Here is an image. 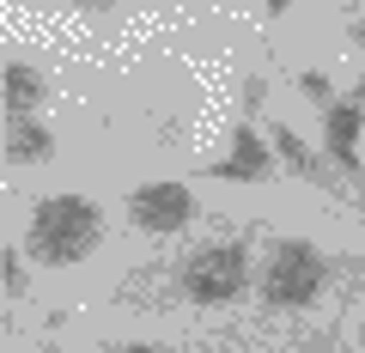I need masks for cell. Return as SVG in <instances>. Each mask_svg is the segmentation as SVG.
<instances>
[{
	"mask_svg": "<svg viewBox=\"0 0 365 353\" xmlns=\"http://www.w3.org/2000/svg\"><path fill=\"white\" fill-rule=\"evenodd\" d=\"M329 280V256L311 237H280L268 250V268H262V305L268 311H304V305L323 292Z\"/></svg>",
	"mask_w": 365,
	"mask_h": 353,
	"instance_id": "7a4b0ae2",
	"label": "cell"
},
{
	"mask_svg": "<svg viewBox=\"0 0 365 353\" xmlns=\"http://www.w3.org/2000/svg\"><path fill=\"white\" fill-rule=\"evenodd\" d=\"M359 122H365V79L353 86L347 98H335V104L323 110V146H329V165H335L341 177H353V183L365 177V165H359Z\"/></svg>",
	"mask_w": 365,
	"mask_h": 353,
	"instance_id": "8992f818",
	"label": "cell"
},
{
	"mask_svg": "<svg viewBox=\"0 0 365 353\" xmlns=\"http://www.w3.org/2000/svg\"><path fill=\"white\" fill-rule=\"evenodd\" d=\"M299 92L311 98V104H323V110L335 104V92H329V79H323V73H299Z\"/></svg>",
	"mask_w": 365,
	"mask_h": 353,
	"instance_id": "8fae6325",
	"label": "cell"
},
{
	"mask_svg": "<svg viewBox=\"0 0 365 353\" xmlns=\"http://www.w3.org/2000/svg\"><path fill=\"white\" fill-rule=\"evenodd\" d=\"M347 37L365 43V6H347Z\"/></svg>",
	"mask_w": 365,
	"mask_h": 353,
	"instance_id": "7c38bea8",
	"label": "cell"
},
{
	"mask_svg": "<svg viewBox=\"0 0 365 353\" xmlns=\"http://www.w3.org/2000/svg\"><path fill=\"white\" fill-rule=\"evenodd\" d=\"M177 287L189 305H232L250 287V250L244 244H201L182 256Z\"/></svg>",
	"mask_w": 365,
	"mask_h": 353,
	"instance_id": "3957f363",
	"label": "cell"
},
{
	"mask_svg": "<svg viewBox=\"0 0 365 353\" xmlns=\"http://www.w3.org/2000/svg\"><path fill=\"white\" fill-rule=\"evenodd\" d=\"M122 353H153V347H146V341H134V347H122Z\"/></svg>",
	"mask_w": 365,
	"mask_h": 353,
	"instance_id": "4fadbf2b",
	"label": "cell"
},
{
	"mask_svg": "<svg viewBox=\"0 0 365 353\" xmlns=\"http://www.w3.org/2000/svg\"><path fill=\"white\" fill-rule=\"evenodd\" d=\"M256 110H262V73H250V79H244V104H237L232 153L213 165L225 183H268V177H274V153L262 146V122H256Z\"/></svg>",
	"mask_w": 365,
	"mask_h": 353,
	"instance_id": "277c9868",
	"label": "cell"
},
{
	"mask_svg": "<svg viewBox=\"0 0 365 353\" xmlns=\"http://www.w3.org/2000/svg\"><path fill=\"white\" fill-rule=\"evenodd\" d=\"M49 153H55V140H49V128H43L37 116L6 122V158H13V165H43Z\"/></svg>",
	"mask_w": 365,
	"mask_h": 353,
	"instance_id": "9c48e42d",
	"label": "cell"
},
{
	"mask_svg": "<svg viewBox=\"0 0 365 353\" xmlns=\"http://www.w3.org/2000/svg\"><path fill=\"white\" fill-rule=\"evenodd\" d=\"M359 195H365V177H359Z\"/></svg>",
	"mask_w": 365,
	"mask_h": 353,
	"instance_id": "9a60e30c",
	"label": "cell"
},
{
	"mask_svg": "<svg viewBox=\"0 0 365 353\" xmlns=\"http://www.w3.org/2000/svg\"><path fill=\"white\" fill-rule=\"evenodd\" d=\"M0 280H6V299H13V305L31 292V275H25V262H19V244L0 250Z\"/></svg>",
	"mask_w": 365,
	"mask_h": 353,
	"instance_id": "30bf717a",
	"label": "cell"
},
{
	"mask_svg": "<svg viewBox=\"0 0 365 353\" xmlns=\"http://www.w3.org/2000/svg\"><path fill=\"white\" fill-rule=\"evenodd\" d=\"M274 153L287 158V165L299 170L304 183H317V189H329V195H341V170H335V165H323V158H317V153H311V146H304L292 128H274Z\"/></svg>",
	"mask_w": 365,
	"mask_h": 353,
	"instance_id": "ba28073f",
	"label": "cell"
},
{
	"mask_svg": "<svg viewBox=\"0 0 365 353\" xmlns=\"http://www.w3.org/2000/svg\"><path fill=\"white\" fill-rule=\"evenodd\" d=\"M189 220H195V195H189L182 183H140L128 195V225L134 232L165 237V232H182Z\"/></svg>",
	"mask_w": 365,
	"mask_h": 353,
	"instance_id": "5b68a950",
	"label": "cell"
},
{
	"mask_svg": "<svg viewBox=\"0 0 365 353\" xmlns=\"http://www.w3.org/2000/svg\"><path fill=\"white\" fill-rule=\"evenodd\" d=\"M359 347H365V323H359Z\"/></svg>",
	"mask_w": 365,
	"mask_h": 353,
	"instance_id": "5bb4252c",
	"label": "cell"
},
{
	"mask_svg": "<svg viewBox=\"0 0 365 353\" xmlns=\"http://www.w3.org/2000/svg\"><path fill=\"white\" fill-rule=\"evenodd\" d=\"M98 244H104V208H98V201H86V195H49V201H37L31 232H25V256L31 262L73 268V262H86Z\"/></svg>",
	"mask_w": 365,
	"mask_h": 353,
	"instance_id": "6da1fadb",
	"label": "cell"
},
{
	"mask_svg": "<svg viewBox=\"0 0 365 353\" xmlns=\"http://www.w3.org/2000/svg\"><path fill=\"white\" fill-rule=\"evenodd\" d=\"M0 98H6V122H13V116H37V104H43V73L13 55V61L0 67Z\"/></svg>",
	"mask_w": 365,
	"mask_h": 353,
	"instance_id": "52a82bcc",
	"label": "cell"
}]
</instances>
